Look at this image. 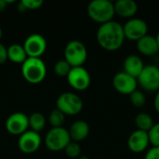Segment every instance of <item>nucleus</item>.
Masks as SVG:
<instances>
[{"mask_svg":"<svg viewBox=\"0 0 159 159\" xmlns=\"http://www.w3.org/2000/svg\"><path fill=\"white\" fill-rule=\"evenodd\" d=\"M65 121V115L57 108L53 109L48 116V122L52 128H61Z\"/></svg>","mask_w":159,"mask_h":159,"instance_id":"22","label":"nucleus"},{"mask_svg":"<svg viewBox=\"0 0 159 159\" xmlns=\"http://www.w3.org/2000/svg\"><path fill=\"white\" fill-rule=\"evenodd\" d=\"M97 42L101 48L107 51L119 49L126 39L123 25L116 20L101 24L96 34Z\"/></svg>","mask_w":159,"mask_h":159,"instance_id":"1","label":"nucleus"},{"mask_svg":"<svg viewBox=\"0 0 159 159\" xmlns=\"http://www.w3.org/2000/svg\"><path fill=\"white\" fill-rule=\"evenodd\" d=\"M70 142L71 138L69 131L63 127L51 128L45 138L46 146L51 152H60L64 150Z\"/></svg>","mask_w":159,"mask_h":159,"instance_id":"6","label":"nucleus"},{"mask_svg":"<svg viewBox=\"0 0 159 159\" xmlns=\"http://www.w3.org/2000/svg\"><path fill=\"white\" fill-rule=\"evenodd\" d=\"M156 38H157V44H158V48H159V32L157 33V34Z\"/></svg>","mask_w":159,"mask_h":159,"instance_id":"32","label":"nucleus"},{"mask_svg":"<svg viewBox=\"0 0 159 159\" xmlns=\"http://www.w3.org/2000/svg\"><path fill=\"white\" fill-rule=\"evenodd\" d=\"M138 51L144 56H154L159 52V48L156 36L146 34L139 41H137Z\"/></svg>","mask_w":159,"mask_h":159,"instance_id":"16","label":"nucleus"},{"mask_svg":"<svg viewBox=\"0 0 159 159\" xmlns=\"http://www.w3.org/2000/svg\"><path fill=\"white\" fill-rule=\"evenodd\" d=\"M150 144L148 132L136 129L133 131L128 139L129 149L135 154L143 153Z\"/></svg>","mask_w":159,"mask_h":159,"instance_id":"14","label":"nucleus"},{"mask_svg":"<svg viewBox=\"0 0 159 159\" xmlns=\"http://www.w3.org/2000/svg\"><path fill=\"white\" fill-rule=\"evenodd\" d=\"M123 30L126 39L136 42L148 34V25L144 20L140 18L129 19L123 25Z\"/></svg>","mask_w":159,"mask_h":159,"instance_id":"8","label":"nucleus"},{"mask_svg":"<svg viewBox=\"0 0 159 159\" xmlns=\"http://www.w3.org/2000/svg\"><path fill=\"white\" fill-rule=\"evenodd\" d=\"M114 6L115 13L125 19H132L138 11V5L134 0H117Z\"/></svg>","mask_w":159,"mask_h":159,"instance_id":"15","label":"nucleus"},{"mask_svg":"<svg viewBox=\"0 0 159 159\" xmlns=\"http://www.w3.org/2000/svg\"><path fill=\"white\" fill-rule=\"evenodd\" d=\"M154 106H155V109L156 111L159 114V90L157 91L156 97H155V101H154Z\"/></svg>","mask_w":159,"mask_h":159,"instance_id":"30","label":"nucleus"},{"mask_svg":"<svg viewBox=\"0 0 159 159\" xmlns=\"http://www.w3.org/2000/svg\"><path fill=\"white\" fill-rule=\"evenodd\" d=\"M68 131L72 142H82L89 134V126L86 121L77 120L71 125Z\"/></svg>","mask_w":159,"mask_h":159,"instance_id":"18","label":"nucleus"},{"mask_svg":"<svg viewBox=\"0 0 159 159\" xmlns=\"http://www.w3.org/2000/svg\"><path fill=\"white\" fill-rule=\"evenodd\" d=\"M21 5L24 7L25 10H35L42 7L44 2L42 0H21Z\"/></svg>","mask_w":159,"mask_h":159,"instance_id":"27","label":"nucleus"},{"mask_svg":"<svg viewBox=\"0 0 159 159\" xmlns=\"http://www.w3.org/2000/svg\"><path fill=\"white\" fill-rule=\"evenodd\" d=\"M148 135L153 147H159V123L154 124L152 129L148 131Z\"/></svg>","mask_w":159,"mask_h":159,"instance_id":"26","label":"nucleus"},{"mask_svg":"<svg viewBox=\"0 0 159 159\" xmlns=\"http://www.w3.org/2000/svg\"><path fill=\"white\" fill-rule=\"evenodd\" d=\"M7 60V48L0 43V64L4 63Z\"/></svg>","mask_w":159,"mask_h":159,"instance_id":"29","label":"nucleus"},{"mask_svg":"<svg viewBox=\"0 0 159 159\" xmlns=\"http://www.w3.org/2000/svg\"><path fill=\"white\" fill-rule=\"evenodd\" d=\"M22 46L28 58H40L47 49V41L43 35L33 34L27 36Z\"/></svg>","mask_w":159,"mask_h":159,"instance_id":"9","label":"nucleus"},{"mask_svg":"<svg viewBox=\"0 0 159 159\" xmlns=\"http://www.w3.org/2000/svg\"><path fill=\"white\" fill-rule=\"evenodd\" d=\"M21 74L28 83L39 84L46 77L47 67L40 58H27L22 63Z\"/></svg>","mask_w":159,"mask_h":159,"instance_id":"3","label":"nucleus"},{"mask_svg":"<svg viewBox=\"0 0 159 159\" xmlns=\"http://www.w3.org/2000/svg\"><path fill=\"white\" fill-rule=\"evenodd\" d=\"M138 85L145 91L155 92L159 90V67L157 65H145L137 78Z\"/></svg>","mask_w":159,"mask_h":159,"instance_id":"7","label":"nucleus"},{"mask_svg":"<svg viewBox=\"0 0 159 159\" xmlns=\"http://www.w3.org/2000/svg\"><path fill=\"white\" fill-rule=\"evenodd\" d=\"M67 81L74 89L82 91L86 90L89 87L91 78L88 70L81 66L74 67L71 69L70 73L67 75Z\"/></svg>","mask_w":159,"mask_h":159,"instance_id":"10","label":"nucleus"},{"mask_svg":"<svg viewBox=\"0 0 159 159\" xmlns=\"http://www.w3.org/2000/svg\"><path fill=\"white\" fill-rule=\"evenodd\" d=\"M72 67L69 65V63L65 60H61L57 61L56 64L54 65V72L56 75L60 77H67Z\"/></svg>","mask_w":159,"mask_h":159,"instance_id":"24","label":"nucleus"},{"mask_svg":"<svg viewBox=\"0 0 159 159\" xmlns=\"http://www.w3.org/2000/svg\"><path fill=\"white\" fill-rule=\"evenodd\" d=\"M129 100L132 105L136 108H142L146 103V98L144 93L139 89H136L129 95Z\"/></svg>","mask_w":159,"mask_h":159,"instance_id":"23","label":"nucleus"},{"mask_svg":"<svg viewBox=\"0 0 159 159\" xmlns=\"http://www.w3.org/2000/svg\"><path fill=\"white\" fill-rule=\"evenodd\" d=\"M113 87L114 89L124 95H130L137 89L138 81L135 77L128 75L124 71L119 72L113 77Z\"/></svg>","mask_w":159,"mask_h":159,"instance_id":"11","label":"nucleus"},{"mask_svg":"<svg viewBox=\"0 0 159 159\" xmlns=\"http://www.w3.org/2000/svg\"><path fill=\"white\" fill-rule=\"evenodd\" d=\"M78 159H89L86 156H80L79 157H78Z\"/></svg>","mask_w":159,"mask_h":159,"instance_id":"33","label":"nucleus"},{"mask_svg":"<svg viewBox=\"0 0 159 159\" xmlns=\"http://www.w3.org/2000/svg\"><path fill=\"white\" fill-rule=\"evenodd\" d=\"M7 49V59L14 63L22 64L28 58L23 48V46L20 44H12Z\"/></svg>","mask_w":159,"mask_h":159,"instance_id":"19","label":"nucleus"},{"mask_svg":"<svg viewBox=\"0 0 159 159\" xmlns=\"http://www.w3.org/2000/svg\"><path fill=\"white\" fill-rule=\"evenodd\" d=\"M2 29H1V27H0V39H1V37H2Z\"/></svg>","mask_w":159,"mask_h":159,"instance_id":"34","label":"nucleus"},{"mask_svg":"<svg viewBox=\"0 0 159 159\" xmlns=\"http://www.w3.org/2000/svg\"><path fill=\"white\" fill-rule=\"evenodd\" d=\"M5 127L11 135L20 136L29 128V117L20 112L14 113L7 118Z\"/></svg>","mask_w":159,"mask_h":159,"instance_id":"12","label":"nucleus"},{"mask_svg":"<svg viewBox=\"0 0 159 159\" xmlns=\"http://www.w3.org/2000/svg\"><path fill=\"white\" fill-rule=\"evenodd\" d=\"M64 152L66 156L70 158H78L81 156V147L78 143L71 141L69 144L65 147Z\"/></svg>","mask_w":159,"mask_h":159,"instance_id":"25","label":"nucleus"},{"mask_svg":"<svg viewBox=\"0 0 159 159\" xmlns=\"http://www.w3.org/2000/svg\"><path fill=\"white\" fill-rule=\"evenodd\" d=\"M42 143L41 136L38 132L27 130L22 133L18 141V147L24 154H33L36 152Z\"/></svg>","mask_w":159,"mask_h":159,"instance_id":"13","label":"nucleus"},{"mask_svg":"<svg viewBox=\"0 0 159 159\" xmlns=\"http://www.w3.org/2000/svg\"><path fill=\"white\" fill-rule=\"evenodd\" d=\"M7 0H0V11H3L7 8Z\"/></svg>","mask_w":159,"mask_h":159,"instance_id":"31","label":"nucleus"},{"mask_svg":"<svg viewBox=\"0 0 159 159\" xmlns=\"http://www.w3.org/2000/svg\"><path fill=\"white\" fill-rule=\"evenodd\" d=\"M56 108L65 116H76L83 110V101L73 92H64L57 98Z\"/></svg>","mask_w":159,"mask_h":159,"instance_id":"5","label":"nucleus"},{"mask_svg":"<svg viewBox=\"0 0 159 159\" xmlns=\"http://www.w3.org/2000/svg\"><path fill=\"white\" fill-rule=\"evenodd\" d=\"M45 125L46 118L41 113L35 112L29 116V127L31 128V130L39 132L45 128Z\"/></svg>","mask_w":159,"mask_h":159,"instance_id":"21","label":"nucleus"},{"mask_svg":"<svg viewBox=\"0 0 159 159\" xmlns=\"http://www.w3.org/2000/svg\"><path fill=\"white\" fill-rule=\"evenodd\" d=\"M154 120L152 116L146 113L138 114L135 117V125L137 129L148 132L154 126Z\"/></svg>","mask_w":159,"mask_h":159,"instance_id":"20","label":"nucleus"},{"mask_svg":"<svg viewBox=\"0 0 159 159\" xmlns=\"http://www.w3.org/2000/svg\"><path fill=\"white\" fill-rule=\"evenodd\" d=\"M88 58V50L86 46L78 40L70 41L64 48V60L69 65L74 67H81Z\"/></svg>","mask_w":159,"mask_h":159,"instance_id":"4","label":"nucleus"},{"mask_svg":"<svg viewBox=\"0 0 159 159\" xmlns=\"http://www.w3.org/2000/svg\"><path fill=\"white\" fill-rule=\"evenodd\" d=\"M144 159H159V147H152L148 150Z\"/></svg>","mask_w":159,"mask_h":159,"instance_id":"28","label":"nucleus"},{"mask_svg":"<svg viewBox=\"0 0 159 159\" xmlns=\"http://www.w3.org/2000/svg\"><path fill=\"white\" fill-rule=\"evenodd\" d=\"M89 17L100 24L113 20L115 13L114 3L109 0H93L87 7Z\"/></svg>","mask_w":159,"mask_h":159,"instance_id":"2","label":"nucleus"},{"mask_svg":"<svg viewBox=\"0 0 159 159\" xmlns=\"http://www.w3.org/2000/svg\"><path fill=\"white\" fill-rule=\"evenodd\" d=\"M123 66H124L125 73L137 79L141 75V73L143 72L145 65L141 57L135 54H131L125 59Z\"/></svg>","mask_w":159,"mask_h":159,"instance_id":"17","label":"nucleus"}]
</instances>
